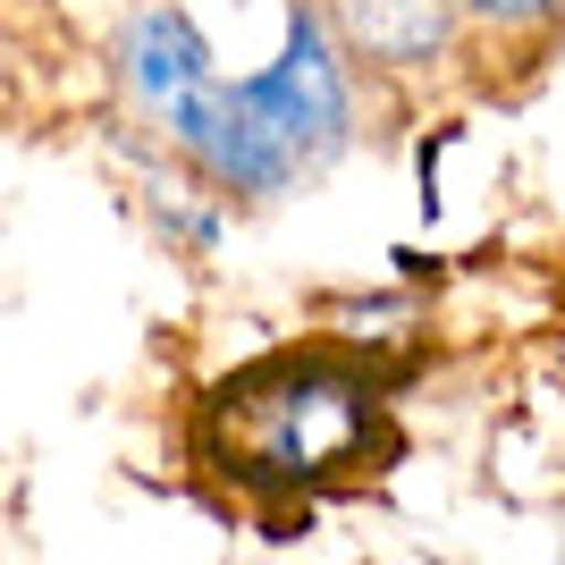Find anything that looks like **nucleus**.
<instances>
[{"label": "nucleus", "instance_id": "obj_2", "mask_svg": "<svg viewBox=\"0 0 565 565\" xmlns=\"http://www.w3.org/2000/svg\"><path fill=\"white\" fill-rule=\"evenodd\" d=\"M203 456L245 498L338 490L388 456V380L354 347H279L203 397Z\"/></svg>", "mask_w": 565, "mask_h": 565}, {"label": "nucleus", "instance_id": "obj_1", "mask_svg": "<svg viewBox=\"0 0 565 565\" xmlns=\"http://www.w3.org/2000/svg\"><path fill=\"white\" fill-rule=\"evenodd\" d=\"M118 94L228 203L296 194L354 136V68L321 0H287L279 51L245 76L220 68V51L203 43L186 0H152L118 34Z\"/></svg>", "mask_w": 565, "mask_h": 565}, {"label": "nucleus", "instance_id": "obj_4", "mask_svg": "<svg viewBox=\"0 0 565 565\" xmlns=\"http://www.w3.org/2000/svg\"><path fill=\"white\" fill-rule=\"evenodd\" d=\"M465 34H498V43H548L565 34V0H456Z\"/></svg>", "mask_w": 565, "mask_h": 565}, {"label": "nucleus", "instance_id": "obj_3", "mask_svg": "<svg viewBox=\"0 0 565 565\" xmlns=\"http://www.w3.org/2000/svg\"><path fill=\"white\" fill-rule=\"evenodd\" d=\"M354 76H430L465 43L456 0H321Z\"/></svg>", "mask_w": 565, "mask_h": 565}]
</instances>
